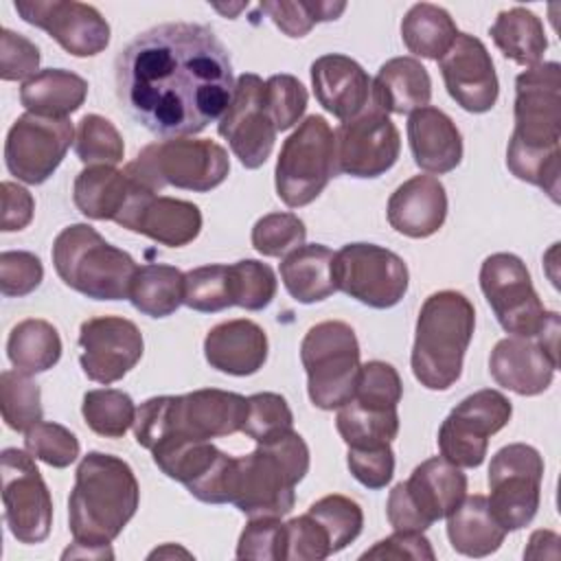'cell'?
I'll use <instances>...</instances> for the list:
<instances>
[{"label": "cell", "mask_w": 561, "mask_h": 561, "mask_svg": "<svg viewBox=\"0 0 561 561\" xmlns=\"http://www.w3.org/2000/svg\"><path fill=\"white\" fill-rule=\"evenodd\" d=\"M543 458L526 443H511L495 451L489 465L486 497L493 517L506 533L528 526L539 508Z\"/></svg>", "instance_id": "obj_12"}, {"label": "cell", "mask_w": 561, "mask_h": 561, "mask_svg": "<svg viewBox=\"0 0 561 561\" xmlns=\"http://www.w3.org/2000/svg\"><path fill=\"white\" fill-rule=\"evenodd\" d=\"M559 366V313L548 311L535 337L511 335L500 340L489 357V373L497 386L522 397L541 394Z\"/></svg>", "instance_id": "obj_15"}, {"label": "cell", "mask_w": 561, "mask_h": 561, "mask_svg": "<svg viewBox=\"0 0 561 561\" xmlns=\"http://www.w3.org/2000/svg\"><path fill=\"white\" fill-rule=\"evenodd\" d=\"M430 539L416 530H394V535L377 541L373 548L362 552V559H414L434 561Z\"/></svg>", "instance_id": "obj_56"}, {"label": "cell", "mask_w": 561, "mask_h": 561, "mask_svg": "<svg viewBox=\"0 0 561 561\" xmlns=\"http://www.w3.org/2000/svg\"><path fill=\"white\" fill-rule=\"evenodd\" d=\"M248 397L219 388L151 397L136 410L134 436L145 449L169 434L210 440L241 432Z\"/></svg>", "instance_id": "obj_5"}, {"label": "cell", "mask_w": 561, "mask_h": 561, "mask_svg": "<svg viewBox=\"0 0 561 561\" xmlns=\"http://www.w3.org/2000/svg\"><path fill=\"white\" fill-rule=\"evenodd\" d=\"M35 213V199L33 195L15 184V182H2V213H0V230L2 232H15L31 224Z\"/></svg>", "instance_id": "obj_57"}, {"label": "cell", "mask_w": 561, "mask_h": 561, "mask_svg": "<svg viewBox=\"0 0 561 561\" xmlns=\"http://www.w3.org/2000/svg\"><path fill=\"white\" fill-rule=\"evenodd\" d=\"M24 447L33 458L55 469L72 465L79 456L77 436L68 427L53 421H39L28 427L24 432Z\"/></svg>", "instance_id": "obj_48"}, {"label": "cell", "mask_w": 561, "mask_h": 561, "mask_svg": "<svg viewBox=\"0 0 561 561\" xmlns=\"http://www.w3.org/2000/svg\"><path fill=\"white\" fill-rule=\"evenodd\" d=\"M88 96V81L64 68H46L26 79L20 88V103L26 112L44 118H68Z\"/></svg>", "instance_id": "obj_31"}, {"label": "cell", "mask_w": 561, "mask_h": 561, "mask_svg": "<svg viewBox=\"0 0 561 561\" xmlns=\"http://www.w3.org/2000/svg\"><path fill=\"white\" fill-rule=\"evenodd\" d=\"M438 68L449 96L462 110L484 114L495 105L500 92L495 66L478 37L458 33L451 48L438 59Z\"/></svg>", "instance_id": "obj_23"}, {"label": "cell", "mask_w": 561, "mask_h": 561, "mask_svg": "<svg viewBox=\"0 0 561 561\" xmlns=\"http://www.w3.org/2000/svg\"><path fill=\"white\" fill-rule=\"evenodd\" d=\"M136 184L127 178L125 171H118L110 164L85 167L72 186V199L81 215L88 219L105 221L116 219L127 206Z\"/></svg>", "instance_id": "obj_32"}, {"label": "cell", "mask_w": 561, "mask_h": 561, "mask_svg": "<svg viewBox=\"0 0 561 561\" xmlns=\"http://www.w3.org/2000/svg\"><path fill=\"white\" fill-rule=\"evenodd\" d=\"M458 37L451 15L436 4L419 2L410 7L401 22V39L405 48L423 59H443Z\"/></svg>", "instance_id": "obj_35"}, {"label": "cell", "mask_w": 561, "mask_h": 561, "mask_svg": "<svg viewBox=\"0 0 561 561\" xmlns=\"http://www.w3.org/2000/svg\"><path fill=\"white\" fill-rule=\"evenodd\" d=\"M432 99V79L427 68L414 57L388 59L375 81L370 101L386 114H412Z\"/></svg>", "instance_id": "obj_29"}, {"label": "cell", "mask_w": 561, "mask_h": 561, "mask_svg": "<svg viewBox=\"0 0 561 561\" xmlns=\"http://www.w3.org/2000/svg\"><path fill=\"white\" fill-rule=\"evenodd\" d=\"M156 557L158 559H164V557H186V559H191V552L175 546V543H164L162 548H156L153 552H149V559H156Z\"/></svg>", "instance_id": "obj_58"}, {"label": "cell", "mask_w": 561, "mask_h": 561, "mask_svg": "<svg viewBox=\"0 0 561 561\" xmlns=\"http://www.w3.org/2000/svg\"><path fill=\"white\" fill-rule=\"evenodd\" d=\"M53 265L70 289L94 300H123L129 296L136 261L107 243L92 226H66L53 243Z\"/></svg>", "instance_id": "obj_7"}, {"label": "cell", "mask_w": 561, "mask_h": 561, "mask_svg": "<svg viewBox=\"0 0 561 561\" xmlns=\"http://www.w3.org/2000/svg\"><path fill=\"white\" fill-rule=\"evenodd\" d=\"M204 355L215 370L248 377L259 373L267 359V335L248 318L226 320L206 333Z\"/></svg>", "instance_id": "obj_27"}, {"label": "cell", "mask_w": 561, "mask_h": 561, "mask_svg": "<svg viewBox=\"0 0 561 561\" xmlns=\"http://www.w3.org/2000/svg\"><path fill=\"white\" fill-rule=\"evenodd\" d=\"M265 110L278 131L294 127L307 110V90L294 75H272L263 85Z\"/></svg>", "instance_id": "obj_49"}, {"label": "cell", "mask_w": 561, "mask_h": 561, "mask_svg": "<svg viewBox=\"0 0 561 561\" xmlns=\"http://www.w3.org/2000/svg\"><path fill=\"white\" fill-rule=\"evenodd\" d=\"M7 357L15 370L37 375L53 368L61 357V337L57 329L39 318L18 322L7 340Z\"/></svg>", "instance_id": "obj_36"}, {"label": "cell", "mask_w": 561, "mask_h": 561, "mask_svg": "<svg viewBox=\"0 0 561 561\" xmlns=\"http://www.w3.org/2000/svg\"><path fill=\"white\" fill-rule=\"evenodd\" d=\"M480 289L506 333L535 337L543 329L548 311L519 256L511 252L486 256L480 267Z\"/></svg>", "instance_id": "obj_14"}, {"label": "cell", "mask_w": 561, "mask_h": 561, "mask_svg": "<svg viewBox=\"0 0 561 561\" xmlns=\"http://www.w3.org/2000/svg\"><path fill=\"white\" fill-rule=\"evenodd\" d=\"M346 465L353 478L366 489H383L394 473V451L390 443L370 447H348Z\"/></svg>", "instance_id": "obj_54"}, {"label": "cell", "mask_w": 561, "mask_h": 561, "mask_svg": "<svg viewBox=\"0 0 561 561\" xmlns=\"http://www.w3.org/2000/svg\"><path fill=\"white\" fill-rule=\"evenodd\" d=\"M333 554L331 539L324 526L309 513L285 524V559L320 561Z\"/></svg>", "instance_id": "obj_52"}, {"label": "cell", "mask_w": 561, "mask_h": 561, "mask_svg": "<svg viewBox=\"0 0 561 561\" xmlns=\"http://www.w3.org/2000/svg\"><path fill=\"white\" fill-rule=\"evenodd\" d=\"M20 18L46 31L72 57H94L110 44V24L92 7L75 0H18Z\"/></svg>", "instance_id": "obj_21"}, {"label": "cell", "mask_w": 561, "mask_h": 561, "mask_svg": "<svg viewBox=\"0 0 561 561\" xmlns=\"http://www.w3.org/2000/svg\"><path fill=\"white\" fill-rule=\"evenodd\" d=\"M39 48L24 35L2 28L0 31V77L2 81H26L37 75Z\"/></svg>", "instance_id": "obj_55"}, {"label": "cell", "mask_w": 561, "mask_h": 561, "mask_svg": "<svg viewBox=\"0 0 561 561\" xmlns=\"http://www.w3.org/2000/svg\"><path fill=\"white\" fill-rule=\"evenodd\" d=\"M447 537L456 552L465 557H489L493 554L506 530L493 517L484 495H465L462 502L447 515Z\"/></svg>", "instance_id": "obj_30"}, {"label": "cell", "mask_w": 561, "mask_h": 561, "mask_svg": "<svg viewBox=\"0 0 561 561\" xmlns=\"http://www.w3.org/2000/svg\"><path fill=\"white\" fill-rule=\"evenodd\" d=\"M259 9L270 15V20L287 37H305L318 22L337 20L346 2H327V0H267Z\"/></svg>", "instance_id": "obj_40"}, {"label": "cell", "mask_w": 561, "mask_h": 561, "mask_svg": "<svg viewBox=\"0 0 561 561\" xmlns=\"http://www.w3.org/2000/svg\"><path fill=\"white\" fill-rule=\"evenodd\" d=\"M114 221L169 248L191 243L202 230V213L193 202L156 195L138 184L127 206Z\"/></svg>", "instance_id": "obj_24"}, {"label": "cell", "mask_w": 561, "mask_h": 561, "mask_svg": "<svg viewBox=\"0 0 561 561\" xmlns=\"http://www.w3.org/2000/svg\"><path fill=\"white\" fill-rule=\"evenodd\" d=\"M408 142L416 167L427 173H449L462 160V136L456 123L432 105L410 114Z\"/></svg>", "instance_id": "obj_28"}, {"label": "cell", "mask_w": 561, "mask_h": 561, "mask_svg": "<svg viewBox=\"0 0 561 561\" xmlns=\"http://www.w3.org/2000/svg\"><path fill=\"white\" fill-rule=\"evenodd\" d=\"M75 153L88 167L92 164L114 167L125 156V142L112 121L99 114H85L77 127Z\"/></svg>", "instance_id": "obj_42"}, {"label": "cell", "mask_w": 561, "mask_h": 561, "mask_svg": "<svg viewBox=\"0 0 561 561\" xmlns=\"http://www.w3.org/2000/svg\"><path fill=\"white\" fill-rule=\"evenodd\" d=\"M79 364L88 379L114 383L123 379L142 357L140 329L121 316L90 318L79 329Z\"/></svg>", "instance_id": "obj_22"}, {"label": "cell", "mask_w": 561, "mask_h": 561, "mask_svg": "<svg viewBox=\"0 0 561 561\" xmlns=\"http://www.w3.org/2000/svg\"><path fill=\"white\" fill-rule=\"evenodd\" d=\"M81 414L88 427L105 438H121L136 421L131 397L116 388H99L83 394Z\"/></svg>", "instance_id": "obj_39"}, {"label": "cell", "mask_w": 561, "mask_h": 561, "mask_svg": "<svg viewBox=\"0 0 561 561\" xmlns=\"http://www.w3.org/2000/svg\"><path fill=\"white\" fill-rule=\"evenodd\" d=\"M335 427L348 447H370L392 443L399 434L397 410H381L364 405L355 399L337 408Z\"/></svg>", "instance_id": "obj_38"}, {"label": "cell", "mask_w": 561, "mask_h": 561, "mask_svg": "<svg viewBox=\"0 0 561 561\" xmlns=\"http://www.w3.org/2000/svg\"><path fill=\"white\" fill-rule=\"evenodd\" d=\"M401 138L390 116L370 103L357 116L342 121L335 131L337 173L351 178H379L399 158Z\"/></svg>", "instance_id": "obj_18"}, {"label": "cell", "mask_w": 561, "mask_h": 561, "mask_svg": "<svg viewBox=\"0 0 561 561\" xmlns=\"http://www.w3.org/2000/svg\"><path fill=\"white\" fill-rule=\"evenodd\" d=\"M44 265L39 256L24 250H7L0 254V291L7 298H20L39 287Z\"/></svg>", "instance_id": "obj_53"}, {"label": "cell", "mask_w": 561, "mask_h": 561, "mask_svg": "<svg viewBox=\"0 0 561 561\" xmlns=\"http://www.w3.org/2000/svg\"><path fill=\"white\" fill-rule=\"evenodd\" d=\"M127 178L145 191L175 186L206 193L230 173V160L221 145L206 138H169L147 145L127 167Z\"/></svg>", "instance_id": "obj_8"}, {"label": "cell", "mask_w": 561, "mask_h": 561, "mask_svg": "<svg viewBox=\"0 0 561 561\" xmlns=\"http://www.w3.org/2000/svg\"><path fill=\"white\" fill-rule=\"evenodd\" d=\"M138 500V480L123 458L88 451L77 467L68 500V526L75 543L110 546L136 515Z\"/></svg>", "instance_id": "obj_3"}, {"label": "cell", "mask_w": 561, "mask_h": 561, "mask_svg": "<svg viewBox=\"0 0 561 561\" xmlns=\"http://www.w3.org/2000/svg\"><path fill=\"white\" fill-rule=\"evenodd\" d=\"M386 215L388 224L410 239L432 237L447 217L445 186L434 175H414L394 188Z\"/></svg>", "instance_id": "obj_26"}, {"label": "cell", "mask_w": 561, "mask_h": 561, "mask_svg": "<svg viewBox=\"0 0 561 561\" xmlns=\"http://www.w3.org/2000/svg\"><path fill=\"white\" fill-rule=\"evenodd\" d=\"M294 430V414L278 392L248 397V412L241 432L256 443H270Z\"/></svg>", "instance_id": "obj_45"}, {"label": "cell", "mask_w": 561, "mask_h": 561, "mask_svg": "<svg viewBox=\"0 0 561 561\" xmlns=\"http://www.w3.org/2000/svg\"><path fill=\"white\" fill-rule=\"evenodd\" d=\"M127 298L140 313L167 318L184 305V274L173 265H140L131 278Z\"/></svg>", "instance_id": "obj_37"}, {"label": "cell", "mask_w": 561, "mask_h": 561, "mask_svg": "<svg viewBox=\"0 0 561 561\" xmlns=\"http://www.w3.org/2000/svg\"><path fill=\"white\" fill-rule=\"evenodd\" d=\"M307 228L294 213H267L252 228V245L263 256H287L305 245Z\"/></svg>", "instance_id": "obj_47"}, {"label": "cell", "mask_w": 561, "mask_h": 561, "mask_svg": "<svg viewBox=\"0 0 561 561\" xmlns=\"http://www.w3.org/2000/svg\"><path fill=\"white\" fill-rule=\"evenodd\" d=\"M263 85L265 81L259 75H241L234 81L232 99L217 125L219 136L228 140L232 153L245 169L265 164L278 131L265 110Z\"/></svg>", "instance_id": "obj_20"}, {"label": "cell", "mask_w": 561, "mask_h": 561, "mask_svg": "<svg viewBox=\"0 0 561 561\" xmlns=\"http://www.w3.org/2000/svg\"><path fill=\"white\" fill-rule=\"evenodd\" d=\"M307 513L313 515L324 526V530L329 533L333 552H340L351 541H355L364 526V513L359 504L337 493L316 500Z\"/></svg>", "instance_id": "obj_46"}, {"label": "cell", "mask_w": 561, "mask_h": 561, "mask_svg": "<svg viewBox=\"0 0 561 561\" xmlns=\"http://www.w3.org/2000/svg\"><path fill=\"white\" fill-rule=\"evenodd\" d=\"M309 471V447L298 432L259 443L234 458L230 502L248 517H280L294 508L296 484Z\"/></svg>", "instance_id": "obj_6"}, {"label": "cell", "mask_w": 561, "mask_h": 561, "mask_svg": "<svg viewBox=\"0 0 561 561\" xmlns=\"http://www.w3.org/2000/svg\"><path fill=\"white\" fill-rule=\"evenodd\" d=\"M184 305L199 313H217L232 305L228 265H202L184 274Z\"/></svg>", "instance_id": "obj_44"}, {"label": "cell", "mask_w": 561, "mask_h": 561, "mask_svg": "<svg viewBox=\"0 0 561 561\" xmlns=\"http://www.w3.org/2000/svg\"><path fill=\"white\" fill-rule=\"evenodd\" d=\"M232 305L248 311L265 309L276 296V274L267 263L243 259L228 265Z\"/></svg>", "instance_id": "obj_43"}, {"label": "cell", "mask_w": 561, "mask_h": 561, "mask_svg": "<svg viewBox=\"0 0 561 561\" xmlns=\"http://www.w3.org/2000/svg\"><path fill=\"white\" fill-rule=\"evenodd\" d=\"M4 522L20 543H42L53 526L50 491L28 451L7 447L0 456Z\"/></svg>", "instance_id": "obj_17"}, {"label": "cell", "mask_w": 561, "mask_h": 561, "mask_svg": "<svg viewBox=\"0 0 561 561\" xmlns=\"http://www.w3.org/2000/svg\"><path fill=\"white\" fill-rule=\"evenodd\" d=\"M489 33L502 55L519 66L533 68L541 64L548 48L541 20L524 7L500 11Z\"/></svg>", "instance_id": "obj_34"}, {"label": "cell", "mask_w": 561, "mask_h": 561, "mask_svg": "<svg viewBox=\"0 0 561 561\" xmlns=\"http://www.w3.org/2000/svg\"><path fill=\"white\" fill-rule=\"evenodd\" d=\"M476 329L471 300L454 289L425 298L410 355L412 373L427 390L451 388L462 373V359Z\"/></svg>", "instance_id": "obj_4"}, {"label": "cell", "mask_w": 561, "mask_h": 561, "mask_svg": "<svg viewBox=\"0 0 561 561\" xmlns=\"http://www.w3.org/2000/svg\"><path fill=\"white\" fill-rule=\"evenodd\" d=\"M403 397V386L397 368L388 362L373 359L362 364L357 388L353 399L381 410H397L399 401Z\"/></svg>", "instance_id": "obj_50"}, {"label": "cell", "mask_w": 561, "mask_h": 561, "mask_svg": "<svg viewBox=\"0 0 561 561\" xmlns=\"http://www.w3.org/2000/svg\"><path fill=\"white\" fill-rule=\"evenodd\" d=\"M333 280L340 291L373 309L394 307L408 291V265L388 248L346 243L333 256Z\"/></svg>", "instance_id": "obj_13"}, {"label": "cell", "mask_w": 561, "mask_h": 561, "mask_svg": "<svg viewBox=\"0 0 561 561\" xmlns=\"http://www.w3.org/2000/svg\"><path fill=\"white\" fill-rule=\"evenodd\" d=\"M237 557L259 561L285 559V524L278 517H250L239 535Z\"/></svg>", "instance_id": "obj_51"}, {"label": "cell", "mask_w": 561, "mask_h": 561, "mask_svg": "<svg viewBox=\"0 0 561 561\" xmlns=\"http://www.w3.org/2000/svg\"><path fill=\"white\" fill-rule=\"evenodd\" d=\"M0 408L11 430L26 432L44 416L39 386L22 370H4L0 375Z\"/></svg>", "instance_id": "obj_41"}, {"label": "cell", "mask_w": 561, "mask_h": 561, "mask_svg": "<svg viewBox=\"0 0 561 561\" xmlns=\"http://www.w3.org/2000/svg\"><path fill=\"white\" fill-rule=\"evenodd\" d=\"M335 173V134L324 116L311 114L280 147L276 193L285 206L300 208L311 204Z\"/></svg>", "instance_id": "obj_10"}, {"label": "cell", "mask_w": 561, "mask_h": 561, "mask_svg": "<svg viewBox=\"0 0 561 561\" xmlns=\"http://www.w3.org/2000/svg\"><path fill=\"white\" fill-rule=\"evenodd\" d=\"M307 392L316 408L335 410L353 399L359 379V344L351 324L324 320L313 324L300 344Z\"/></svg>", "instance_id": "obj_9"}, {"label": "cell", "mask_w": 561, "mask_h": 561, "mask_svg": "<svg viewBox=\"0 0 561 561\" xmlns=\"http://www.w3.org/2000/svg\"><path fill=\"white\" fill-rule=\"evenodd\" d=\"M513 414L511 401L491 388L465 397L438 430V449L456 467H480L486 458L489 436L500 432Z\"/></svg>", "instance_id": "obj_16"}, {"label": "cell", "mask_w": 561, "mask_h": 561, "mask_svg": "<svg viewBox=\"0 0 561 561\" xmlns=\"http://www.w3.org/2000/svg\"><path fill=\"white\" fill-rule=\"evenodd\" d=\"M561 66L537 64L515 79V129L506 149L508 171L559 202L561 175Z\"/></svg>", "instance_id": "obj_2"}, {"label": "cell", "mask_w": 561, "mask_h": 561, "mask_svg": "<svg viewBox=\"0 0 561 561\" xmlns=\"http://www.w3.org/2000/svg\"><path fill=\"white\" fill-rule=\"evenodd\" d=\"M335 252L320 243L300 245L280 263V280L287 294L302 305L320 302L337 291L333 280Z\"/></svg>", "instance_id": "obj_33"}, {"label": "cell", "mask_w": 561, "mask_h": 561, "mask_svg": "<svg viewBox=\"0 0 561 561\" xmlns=\"http://www.w3.org/2000/svg\"><path fill=\"white\" fill-rule=\"evenodd\" d=\"M232 90L228 50L204 24L153 26L116 57L121 105L158 136L199 134L224 116Z\"/></svg>", "instance_id": "obj_1"}, {"label": "cell", "mask_w": 561, "mask_h": 561, "mask_svg": "<svg viewBox=\"0 0 561 561\" xmlns=\"http://www.w3.org/2000/svg\"><path fill=\"white\" fill-rule=\"evenodd\" d=\"M311 85L318 103L340 121L364 112L373 92L366 70L340 53L322 55L311 64Z\"/></svg>", "instance_id": "obj_25"}, {"label": "cell", "mask_w": 561, "mask_h": 561, "mask_svg": "<svg viewBox=\"0 0 561 561\" xmlns=\"http://www.w3.org/2000/svg\"><path fill=\"white\" fill-rule=\"evenodd\" d=\"M467 495V476L443 456L423 460L388 495L386 515L394 530H427Z\"/></svg>", "instance_id": "obj_11"}, {"label": "cell", "mask_w": 561, "mask_h": 561, "mask_svg": "<svg viewBox=\"0 0 561 561\" xmlns=\"http://www.w3.org/2000/svg\"><path fill=\"white\" fill-rule=\"evenodd\" d=\"M75 129L68 118L18 116L4 140V164L26 184H44L61 164Z\"/></svg>", "instance_id": "obj_19"}]
</instances>
